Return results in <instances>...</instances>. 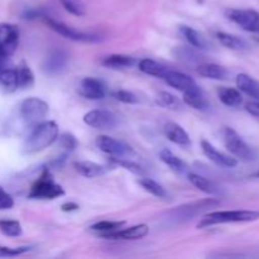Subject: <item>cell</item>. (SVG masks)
<instances>
[{"label":"cell","mask_w":259,"mask_h":259,"mask_svg":"<svg viewBox=\"0 0 259 259\" xmlns=\"http://www.w3.org/2000/svg\"><path fill=\"white\" fill-rule=\"evenodd\" d=\"M58 139V124L53 120H43L30 129L23 143V153L34 154L45 151Z\"/></svg>","instance_id":"6da1fadb"},{"label":"cell","mask_w":259,"mask_h":259,"mask_svg":"<svg viewBox=\"0 0 259 259\" xmlns=\"http://www.w3.org/2000/svg\"><path fill=\"white\" fill-rule=\"evenodd\" d=\"M259 220V210H224L204 215L197 224L199 229L230 223H249Z\"/></svg>","instance_id":"7a4b0ae2"},{"label":"cell","mask_w":259,"mask_h":259,"mask_svg":"<svg viewBox=\"0 0 259 259\" xmlns=\"http://www.w3.org/2000/svg\"><path fill=\"white\" fill-rule=\"evenodd\" d=\"M50 113V106L45 100L39 98H27L18 106V114H19L20 121L23 126L32 129L33 126L39 124L46 119Z\"/></svg>","instance_id":"3957f363"},{"label":"cell","mask_w":259,"mask_h":259,"mask_svg":"<svg viewBox=\"0 0 259 259\" xmlns=\"http://www.w3.org/2000/svg\"><path fill=\"white\" fill-rule=\"evenodd\" d=\"M65 195V190L55 181L48 168H43L39 177L32 185L28 199L32 200H55Z\"/></svg>","instance_id":"277c9868"},{"label":"cell","mask_w":259,"mask_h":259,"mask_svg":"<svg viewBox=\"0 0 259 259\" xmlns=\"http://www.w3.org/2000/svg\"><path fill=\"white\" fill-rule=\"evenodd\" d=\"M223 141L228 151L233 154L237 159L244 162H250L255 159V152L252 147L237 133L233 128L224 126L222 132Z\"/></svg>","instance_id":"5b68a950"},{"label":"cell","mask_w":259,"mask_h":259,"mask_svg":"<svg viewBox=\"0 0 259 259\" xmlns=\"http://www.w3.org/2000/svg\"><path fill=\"white\" fill-rule=\"evenodd\" d=\"M45 22L53 32L58 33L62 37L67 38V39L75 40V42H83V43H95L100 40V37L96 34H91V33L81 32V30L73 29L70 25H66L65 23L58 22V20L52 19V18L45 17Z\"/></svg>","instance_id":"8992f818"},{"label":"cell","mask_w":259,"mask_h":259,"mask_svg":"<svg viewBox=\"0 0 259 259\" xmlns=\"http://www.w3.org/2000/svg\"><path fill=\"white\" fill-rule=\"evenodd\" d=\"M227 18L244 30L259 34V12L253 9H228Z\"/></svg>","instance_id":"52a82bcc"},{"label":"cell","mask_w":259,"mask_h":259,"mask_svg":"<svg viewBox=\"0 0 259 259\" xmlns=\"http://www.w3.org/2000/svg\"><path fill=\"white\" fill-rule=\"evenodd\" d=\"M95 143L101 152L110 157H131L133 154V149L128 144L109 136H99Z\"/></svg>","instance_id":"ba28073f"},{"label":"cell","mask_w":259,"mask_h":259,"mask_svg":"<svg viewBox=\"0 0 259 259\" xmlns=\"http://www.w3.org/2000/svg\"><path fill=\"white\" fill-rule=\"evenodd\" d=\"M83 123L95 129H114L118 124V119L111 111L95 109L83 115Z\"/></svg>","instance_id":"9c48e42d"},{"label":"cell","mask_w":259,"mask_h":259,"mask_svg":"<svg viewBox=\"0 0 259 259\" xmlns=\"http://www.w3.org/2000/svg\"><path fill=\"white\" fill-rule=\"evenodd\" d=\"M149 233V227L146 224L134 225V227L126 228V229H119L115 232L105 233V234H100L101 237L105 239L110 240H138L142 238L147 237Z\"/></svg>","instance_id":"30bf717a"},{"label":"cell","mask_w":259,"mask_h":259,"mask_svg":"<svg viewBox=\"0 0 259 259\" xmlns=\"http://www.w3.org/2000/svg\"><path fill=\"white\" fill-rule=\"evenodd\" d=\"M201 149L204 152L205 156L210 159L211 162H214L215 164L220 167H225V168H233V167L238 166V159L235 157L228 156V154L223 153L219 149L215 148L210 142L207 141H201Z\"/></svg>","instance_id":"8fae6325"},{"label":"cell","mask_w":259,"mask_h":259,"mask_svg":"<svg viewBox=\"0 0 259 259\" xmlns=\"http://www.w3.org/2000/svg\"><path fill=\"white\" fill-rule=\"evenodd\" d=\"M19 43V29L13 24H0V46L12 56Z\"/></svg>","instance_id":"7c38bea8"},{"label":"cell","mask_w":259,"mask_h":259,"mask_svg":"<svg viewBox=\"0 0 259 259\" xmlns=\"http://www.w3.org/2000/svg\"><path fill=\"white\" fill-rule=\"evenodd\" d=\"M80 94L90 100H101L105 96V88L98 78L85 77L80 83Z\"/></svg>","instance_id":"4fadbf2b"},{"label":"cell","mask_w":259,"mask_h":259,"mask_svg":"<svg viewBox=\"0 0 259 259\" xmlns=\"http://www.w3.org/2000/svg\"><path fill=\"white\" fill-rule=\"evenodd\" d=\"M184 103L196 110H207L210 108V104L207 101L206 95L204 91L197 85H194L192 88L187 89L184 91Z\"/></svg>","instance_id":"5bb4252c"},{"label":"cell","mask_w":259,"mask_h":259,"mask_svg":"<svg viewBox=\"0 0 259 259\" xmlns=\"http://www.w3.org/2000/svg\"><path fill=\"white\" fill-rule=\"evenodd\" d=\"M163 80L166 81L167 85H169L171 88L176 89L180 91H186L187 89L192 88L194 85H196L194 78L191 76L186 75L184 72H180V71H167V73L164 75Z\"/></svg>","instance_id":"9a60e30c"},{"label":"cell","mask_w":259,"mask_h":259,"mask_svg":"<svg viewBox=\"0 0 259 259\" xmlns=\"http://www.w3.org/2000/svg\"><path fill=\"white\" fill-rule=\"evenodd\" d=\"M66 63H67V55L63 51H53L46 57L43 70L50 75H56L65 70Z\"/></svg>","instance_id":"2e32d148"},{"label":"cell","mask_w":259,"mask_h":259,"mask_svg":"<svg viewBox=\"0 0 259 259\" xmlns=\"http://www.w3.org/2000/svg\"><path fill=\"white\" fill-rule=\"evenodd\" d=\"M164 134H166L167 139L175 144H179V146L184 147H187L191 144V139H190L189 133L181 125H179L177 123H174V121H169V123H167L164 125Z\"/></svg>","instance_id":"e0dca14e"},{"label":"cell","mask_w":259,"mask_h":259,"mask_svg":"<svg viewBox=\"0 0 259 259\" xmlns=\"http://www.w3.org/2000/svg\"><path fill=\"white\" fill-rule=\"evenodd\" d=\"M235 82H237V88L240 93L259 101V81L254 80L252 76L247 75V73H239L235 78Z\"/></svg>","instance_id":"ac0fdd59"},{"label":"cell","mask_w":259,"mask_h":259,"mask_svg":"<svg viewBox=\"0 0 259 259\" xmlns=\"http://www.w3.org/2000/svg\"><path fill=\"white\" fill-rule=\"evenodd\" d=\"M76 172L78 175L88 179H94V177H99L101 175L106 174L109 171L108 166H103V164L95 163L91 161H78L73 163Z\"/></svg>","instance_id":"d6986e66"},{"label":"cell","mask_w":259,"mask_h":259,"mask_svg":"<svg viewBox=\"0 0 259 259\" xmlns=\"http://www.w3.org/2000/svg\"><path fill=\"white\" fill-rule=\"evenodd\" d=\"M180 32L182 33L185 39H186L190 45L194 46V47L202 51L211 50V43H209V40H207L201 33L197 32L196 29H194V28L187 27V25H181V27H180Z\"/></svg>","instance_id":"ffe728a7"},{"label":"cell","mask_w":259,"mask_h":259,"mask_svg":"<svg viewBox=\"0 0 259 259\" xmlns=\"http://www.w3.org/2000/svg\"><path fill=\"white\" fill-rule=\"evenodd\" d=\"M218 98L224 105L230 108H237L243 103L242 93L234 88H220L218 90Z\"/></svg>","instance_id":"44dd1931"},{"label":"cell","mask_w":259,"mask_h":259,"mask_svg":"<svg viewBox=\"0 0 259 259\" xmlns=\"http://www.w3.org/2000/svg\"><path fill=\"white\" fill-rule=\"evenodd\" d=\"M15 72H17V81H18V89H29L34 85V73L30 70L29 66L22 61L19 65L15 67Z\"/></svg>","instance_id":"7402d4cb"},{"label":"cell","mask_w":259,"mask_h":259,"mask_svg":"<svg viewBox=\"0 0 259 259\" xmlns=\"http://www.w3.org/2000/svg\"><path fill=\"white\" fill-rule=\"evenodd\" d=\"M197 72L202 77L211 78V80H225L228 76L227 68L220 65H217V63H204V65H200L199 68H197Z\"/></svg>","instance_id":"603a6c76"},{"label":"cell","mask_w":259,"mask_h":259,"mask_svg":"<svg viewBox=\"0 0 259 259\" xmlns=\"http://www.w3.org/2000/svg\"><path fill=\"white\" fill-rule=\"evenodd\" d=\"M159 158L176 174H184L186 171V163L181 158H179L174 152L169 151L168 148H163L159 152Z\"/></svg>","instance_id":"cb8c5ba5"},{"label":"cell","mask_w":259,"mask_h":259,"mask_svg":"<svg viewBox=\"0 0 259 259\" xmlns=\"http://www.w3.org/2000/svg\"><path fill=\"white\" fill-rule=\"evenodd\" d=\"M138 67L142 72L159 78H163L164 75L167 73V71H168L163 65L158 63L157 61L151 60V58H143V60L139 61Z\"/></svg>","instance_id":"d4e9b609"},{"label":"cell","mask_w":259,"mask_h":259,"mask_svg":"<svg viewBox=\"0 0 259 259\" xmlns=\"http://www.w3.org/2000/svg\"><path fill=\"white\" fill-rule=\"evenodd\" d=\"M134 63H136L134 57L126 55H110L103 60V65L108 68H113V70L132 67Z\"/></svg>","instance_id":"484cf974"},{"label":"cell","mask_w":259,"mask_h":259,"mask_svg":"<svg viewBox=\"0 0 259 259\" xmlns=\"http://www.w3.org/2000/svg\"><path fill=\"white\" fill-rule=\"evenodd\" d=\"M217 38L224 47L229 48L233 51H245L248 48V45L242 39V38L237 37L234 34H229L225 32H218Z\"/></svg>","instance_id":"4316f807"},{"label":"cell","mask_w":259,"mask_h":259,"mask_svg":"<svg viewBox=\"0 0 259 259\" xmlns=\"http://www.w3.org/2000/svg\"><path fill=\"white\" fill-rule=\"evenodd\" d=\"M189 180L192 185H194L196 189H199L200 191L205 192V194L209 195H218L219 194V189H218L217 185L214 182H211L210 180L205 179L204 176H200L196 174H189Z\"/></svg>","instance_id":"83f0119b"},{"label":"cell","mask_w":259,"mask_h":259,"mask_svg":"<svg viewBox=\"0 0 259 259\" xmlns=\"http://www.w3.org/2000/svg\"><path fill=\"white\" fill-rule=\"evenodd\" d=\"M138 184L141 185L147 192L152 194L153 196L158 197V199H167V197H168L166 189H164L162 185H159L157 181L149 179V177H143V179L139 180Z\"/></svg>","instance_id":"f1b7e54d"},{"label":"cell","mask_w":259,"mask_h":259,"mask_svg":"<svg viewBox=\"0 0 259 259\" xmlns=\"http://www.w3.org/2000/svg\"><path fill=\"white\" fill-rule=\"evenodd\" d=\"M0 85L9 93L18 90V81L15 68H4L0 70Z\"/></svg>","instance_id":"f546056e"},{"label":"cell","mask_w":259,"mask_h":259,"mask_svg":"<svg viewBox=\"0 0 259 259\" xmlns=\"http://www.w3.org/2000/svg\"><path fill=\"white\" fill-rule=\"evenodd\" d=\"M125 225V222L121 220V222H109V220H104V222H98L95 224L91 225L89 229L93 230V232L100 233V234H105V233H111L115 232V230L121 229V228Z\"/></svg>","instance_id":"4dcf8cb0"},{"label":"cell","mask_w":259,"mask_h":259,"mask_svg":"<svg viewBox=\"0 0 259 259\" xmlns=\"http://www.w3.org/2000/svg\"><path fill=\"white\" fill-rule=\"evenodd\" d=\"M66 12L75 17H83L86 14V5L82 0H60Z\"/></svg>","instance_id":"1f68e13d"},{"label":"cell","mask_w":259,"mask_h":259,"mask_svg":"<svg viewBox=\"0 0 259 259\" xmlns=\"http://www.w3.org/2000/svg\"><path fill=\"white\" fill-rule=\"evenodd\" d=\"M0 232L7 237H20L23 229L18 220H0Z\"/></svg>","instance_id":"d6a6232c"},{"label":"cell","mask_w":259,"mask_h":259,"mask_svg":"<svg viewBox=\"0 0 259 259\" xmlns=\"http://www.w3.org/2000/svg\"><path fill=\"white\" fill-rule=\"evenodd\" d=\"M110 162L118 164V166L123 167V168L128 169V171L133 172L136 175H144L143 167L139 166L134 161H132L129 157H110Z\"/></svg>","instance_id":"836d02e7"},{"label":"cell","mask_w":259,"mask_h":259,"mask_svg":"<svg viewBox=\"0 0 259 259\" xmlns=\"http://www.w3.org/2000/svg\"><path fill=\"white\" fill-rule=\"evenodd\" d=\"M157 103L161 106L166 109H171V110H179L181 108V103H180L179 99L176 98L172 94L166 93V91H162L157 96Z\"/></svg>","instance_id":"e575fe53"},{"label":"cell","mask_w":259,"mask_h":259,"mask_svg":"<svg viewBox=\"0 0 259 259\" xmlns=\"http://www.w3.org/2000/svg\"><path fill=\"white\" fill-rule=\"evenodd\" d=\"M114 98L118 101L124 104H138L139 99L137 98L136 94H133L132 91L128 90H119L114 93Z\"/></svg>","instance_id":"d590c367"},{"label":"cell","mask_w":259,"mask_h":259,"mask_svg":"<svg viewBox=\"0 0 259 259\" xmlns=\"http://www.w3.org/2000/svg\"><path fill=\"white\" fill-rule=\"evenodd\" d=\"M58 141H60L61 147L65 148L67 152L75 151V148L77 147V141L71 133H63L62 136L58 137Z\"/></svg>","instance_id":"8d00e7d4"},{"label":"cell","mask_w":259,"mask_h":259,"mask_svg":"<svg viewBox=\"0 0 259 259\" xmlns=\"http://www.w3.org/2000/svg\"><path fill=\"white\" fill-rule=\"evenodd\" d=\"M30 249H32L30 247H18V248L0 247V257H18V255L29 252Z\"/></svg>","instance_id":"74e56055"},{"label":"cell","mask_w":259,"mask_h":259,"mask_svg":"<svg viewBox=\"0 0 259 259\" xmlns=\"http://www.w3.org/2000/svg\"><path fill=\"white\" fill-rule=\"evenodd\" d=\"M14 206V199L0 186V210H9Z\"/></svg>","instance_id":"f35d334b"},{"label":"cell","mask_w":259,"mask_h":259,"mask_svg":"<svg viewBox=\"0 0 259 259\" xmlns=\"http://www.w3.org/2000/svg\"><path fill=\"white\" fill-rule=\"evenodd\" d=\"M245 110L250 114V115L259 118V101H249L245 104Z\"/></svg>","instance_id":"ab89813d"},{"label":"cell","mask_w":259,"mask_h":259,"mask_svg":"<svg viewBox=\"0 0 259 259\" xmlns=\"http://www.w3.org/2000/svg\"><path fill=\"white\" fill-rule=\"evenodd\" d=\"M78 209V205L76 202H65V204L61 205V210L65 212H71V211H76Z\"/></svg>","instance_id":"60d3db41"},{"label":"cell","mask_w":259,"mask_h":259,"mask_svg":"<svg viewBox=\"0 0 259 259\" xmlns=\"http://www.w3.org/2000/svg\"><path fill=\"white\" fill-rule=\"evenodd\" d=\"M8 57H10V56L8 55V53L5 52L4 48H3L2 46H0V70H2V68L4 67V63H5V61L8 60Z\"/></svg>","instance_id":"b9f144b4"},{"label":"cell","mask_w":259,"mask_h":259,"mask_svg":"<svg viewBox=\"0 0 259 259\" xmlns=\"http://www.w3.org/2000/svg\"><path fill=\"white\" fill-rule=\"evenodd\" d=\"M250 177H254V179H259V171L254 172V174H252V175H250Z\"/></svg>","instance_id":"7bdbcfd3"},{"label":"cell","mask_w":259,"mask_h":259,"mask_svg":"<svg viewBox=\"0 0 259 259\" xmlns=\"http://www.w3.org/2000/svg\"><path fill=\"white\" fill-rule=\"evenodd\" d=\"M258 42H259V38H258Z\"/></svg>","instance_id":"ee69618b"}]
</instances>
